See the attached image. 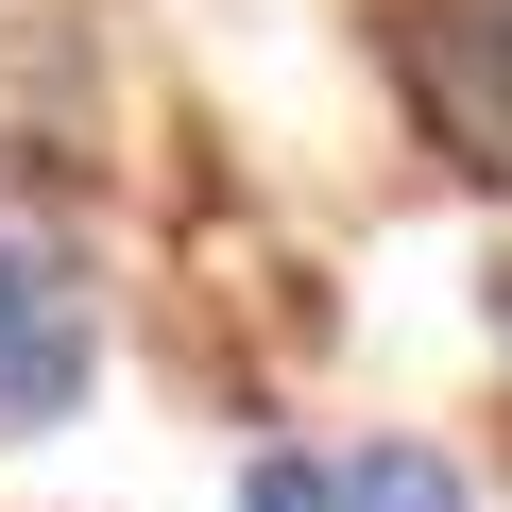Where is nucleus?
<instances>
[{"instance_id": "3", "label": "nucleus", "mask_w": 512, "mask_h": 512, "mask_svg": "<svg viewBox=\"0 0 512 512\" xmlns=\"http://www.w3.org/2000/svg\"><path fill=\"white\" fill-rule=\"evenodd\" d=\"M103 171V18L18 0L0 18V188H86Z\"/></svg>"}, {"instance_id": "6", "label": "nucleus", "mask_w": 512, "mask_h": 512, "mask_svg": "<svg viewBox=\"0 0 512 512\" xmlns=\"http://www.w3.org/2000/svg\"><path fill=\"white\" fill-rule=\"evenodd\" d=\"M495 393H512V274H495Z\"/></svg>"}, {"instance_id": "2", "label": "nucleus", "mask_w": 512, "mask_h": 512, "mask_svg": "<svg viewBox=\"0 0 512 512\" xmlns=\"http://www.w3.org/2000/svg\"><path fill=\"white\" fill-rule=\"evenodd\" d=\"M86 393H103V274L35 205H0V444H52Z\"/></svg>"}, {"instance_id": "5", "label": "nucleus", "mask_w": 512, "mask_h": 512, "mask_svg": "<svg viewBox=\"0 0 512 512\" xmlns=\"http://www.w3.org/2000/svg\"><path fill=\"white\" fill-rule=\"evenodd\" d=\"M342 495V461H308V444H256L239 461V512H325Z\"/></svg>"}, {"instance_id": "1", "label": "nucleus", "mask_w": 512, "mask_h": 512, "mask_svg": "<svg viewBox=\"0 0 512 512\" xmlns=\"http://www.w3.org/2000/svg\"><path fill=\"white\" fill-rule=\"evenodd\" d=\"M376 86L410 154H444L461 188H512V0H376Z\"/></svg>"}, {"instance_id": "4", "label": "nucleus", "mask_w": 512, "mask_h": 512, "mask_svg": "<svg viewBox=\"0 0 512 512\" xmlns=\"http://www.w3.org/2000/svg\"><path fill=\"white\" fill-rule=\"evenodd\" d=\"M325 512H478V478L427 444V427H376V444H342V495Z\"/></svg>"}]
</instances>
